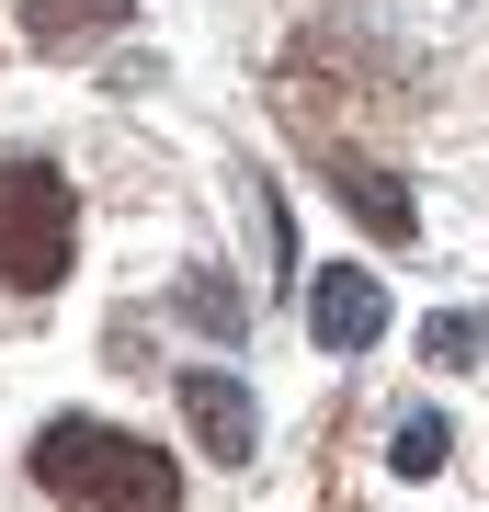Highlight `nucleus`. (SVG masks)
Masks as SVG:
<instances>
[{
  "label": "nucleus",
  "mask_w": 489,
  "mask_h": 512,
  "mask_svg": "<svg viewBox=\"0 0 489 512\" xmlns=\"http://www.w3.org/2000/svg\"><path fill=\"white\" fill-rule=\"evenodd\" d=\"M23 467H35V490H46L57 512H182V467H171L148 433L91 421V410H57Z\"/></svg>",
  "instance_id": "obj_1"
},
{
  "label": "nucleus",
  "mask_w": 489,
  "mask_h": 512,
  "mask_svg": "<svg viewBox=\"0 0 489 512\" xmlns=\"http://www.w3.org/2000/svg\"><path fill=\"white\" fill-rule=\"evenodd\" d=\"M69 251H80V194L57 160H0V285L12 296H46L69 285Z\"/></svg>",
  "instance_id": "obj_2"
},
{
  "label": "nucleus",
  "mask_w": 489,
  "mask_h": 512,
  "mask_svg": "<svg viewBox=\"0 0 489 512\" xmlns=\"http://www.w3.org/2000/svg\"><path fill=\"white\" fill-rule=\"evenodd\" d=\"M171 399H182V421H194V456L205 467H251L262 456V410H251V387H239L228 365H182Z\"/></svg>",
  "instance_id": "obj_3"
},
{
  "label": "nucleus",
  "mask_w": 489,
  "mask_h": 512,
  "mask_svg": "<svg viewBox=\"0 0 489 512\" xmlns=\"http://www.w3.org/2000/svg\"><path fill=\"white\" fill-rule=\"evenodd\" d=\"M308 330H319V353H376L387 342V285L364 274V262L308 274Z\"/></svg>",
  "instance_id": "obj_4"
},
{
  "label": "nucleus",
  "mask_w": 489,
  "mask_h": 512,
  "mask_svg": "<svg viewBox=\"0 0 489 512\" xmlns=\"http://www.w3.org/2000/svg\"><path fill=\"white\" fill-rule=\"evenodd\" d=\"M319 171H330V194H342L353 217H364V228L387 239V251H399V239L421 228V217H410V183H399V171H387V160H364V148H342V137H319Z\"/></svg>",
  "instance_id": "obj_5"
},
{
  "label": "nucleus",
  "mask_w": 489,
  "mask_h": 512,
  "mask_svg": "<svg viewBox=\"0 0 489 512\" xmlns=\"http://www.w3.org/2000/svg\"><path fill=\"white\" fill-rule=\"evenodd\" d=\"M182 319H205V342H239V330H251V308L228 296L217 262H194V274H182Z\"/></svg>",
  "instance_id": "obj_6"
},
{
  "label": "nucleus",
  "mask_w": 489,
  "mask_h": 512,
  "mask_svg": "<svg viewBox=\"0 0 489 512\" xmlns=\"http://www.w3.org/2000/svg\"><path fill=\"white\" fill-rule=\"evenodd\" d=\"M114 12H126V0H35V12H23V35H35V46H80V35H103Z\"/></svg>",
  "instance_id": "obj_7"
},
{
  "label": "nucleus",
  "mask_w": 489,
  "mask_h": 512,
  "mask_svg": "<svg viewBox=\"0 0 489 512\" xmlns=\"http://www.w3.org/2000/svg\"><path fill=\"white\" fill-rule=\"evenodd\" d=\"M433 467H444V410H410L387 433V478H433Z\"/></svg>",
  "instance_id": "obj_8"
},
{
  "label": "nucleus",
  "mask_w": 489,
  "mask_h": 512,
  "mask_svg": "<svg viewBox=\"0 0 489 512\" xmlns=\"http://www.w3.org/2000/svg\"><path fill=\"white\" fill-rule=\"evenodd\" d=\"M421 353H433V365H478V319H433Z\"/></svg>",
  "instance_id": "obj_9"
}]
</instances>
